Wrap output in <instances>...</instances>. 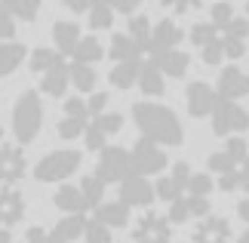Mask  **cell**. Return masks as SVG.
<instances>
[{
  "mask_svg": "<svg viewBox=\"0 0 249 243\" xmlns=\"http://www.w3.org/2000/svg\"><path fill=\"white\" fill-rule=\"evenodd\" d=\"M209 191H213L209 172H194L191 182H188V197H209Z\"/></svg>",
  "mask_w": 249,
  "mask_h": 243,
  "instance_id": "cell-33",
  "label": "cell"
},
{
  "mask_svg": "<svg viewBox=\"0 0 249 243\" xmlns=\"http://www.w3.org/2000/svg\"><path fill=\"white\" fill-rule=\"evenodd\" d=\"M89 25L95 28V31H105V28L114 25V9L111 3H105V0H95V3L89 6Z\"/></svg>",
  "mask_w": 249,
  "mask_h": 243,
  "instance_id": "cell-28",
  "label": "cell"
},
{
  "mask_svg": "<svg viewBox=\"0 0 249 243\" xmlns=\"http://www.w3.org/2000/svg\"><path fill=\"white\" fill-rule=\"evenodd\" d=\"M108 56L114 62H132V59H139V46L129 40V34H114L111 37V50H108Z\"/></svg>",
  "mask_w": 249,
  "mask_h": 243,
  "instance_id": "cell-23",
  "label": "cell"
},
{
  "mask_svg": "<svg viewBox=\"0 0 249 243\" xmlns=\"http://www.w3.org/2000/svg\"><path fill=\"white\" fill-rule=\"evenodd\" d=\"M77 167H80V151L59 148V151H50L46 157L37 160L34 179L37 182H65L68 176L77 172Z\"/></svg>",
  "mask_w": 249,
  "mask_h": 243,
  "instance_id": "cell-3",
  "label": "cell"
},
{
  "mask_svg": "<svg viewBox=\"0 0 249 243\" xmlns=\"http://www.w3.org/2000/svg\"><path fill=\"white\" fill-rule=\"evenodd\" d=\"M25 62V46L22 43H0V77L13 74Z\"/></svg>",
  "mask_w": 249,
  "mask_h": 243,
  "instance_id": "cell-22",
  "label": "cell"
},
{
  "mask_svg": "<svg viewBox=\"0 0 249 243\" xmlns=\"http://www.w3.org/2000/svg\"><path fill=\"white\" fill-rule=\"evenodd\" d=\"M209 16H213V25L222 31V28L234 19V6L225 3V0H218V3H213V9H209Z\"/></svg>",
  "mask_w": 249,
  "mask_h": 243,
  "instance_id": "cell-35",
  "label": "cell"
},
{
  "mask_svg": "<svg viewBox=\"0 0 249 243\" xmlns=\"http://www.w3.org/2000/svg\"><path fill=\"white\" fill-rule=\"evenodd\" d=\"M132 243H172V225L157 212H145L132 228Z\"/></svg>",
  "mask_w": 249,
  "mask_h": 243,
  "instance_id": "cell-8",
  "label": "cell"
},
{
  "mask_svg": "<svg viewBox=\"0 0 249 243\" xmlns=\"http://www.w3.org/2000/svg\"><path fill=\"white\" fill-rule=\"evenodd\" d=\"M80 194H83V203H86V206L99 209L102 206V197H105V185L95 179V176H86L80 182Z\"/></svg>",
  "mask_w": 249,
  "mask_h": 243,
  "instance_id": "cell-29",
  "label": "cell"
},
{
  "mask_svg": "<svg viewBox=\"0 0 249 243\" xmlns=\"http://www.w3.org/2000/svg\"><path fill=\"white\" fill-rule=\"evenodd\" d=\"M0 148H3V123H0Z\"/></svg>",
  "mask_w": 249,
  "mask_h": 243,
  "instance_id": "cell-59",
  "label": "cell"
},
{
  "mask_svg": "<svg viewBox=\"0 0 249 243\" xmlns=\"http://www.w3.org/2000/svg\"><path fill=\"white\" fill-rule=\"evenodd\" d=\"M13 34H16V19L9 16L6 3H0V40L13 43Z\"/></svg>",
  "mask_w": 249,
  "mask_h": 243,
  "instance_id": "cell-41",
  "label": "cell"
},
{
  "mask_svg": "<svg viewBox=\"0 0 249 243\" xmlns=\"http://www.w3.org/2000/svg\"><path fill=\"white\" fill-rule=\"evenodd\" d=\"M6 9H9V16H13V19L31 22V19L37 16V9H40V3H37V0H9Z\"/></svg>",
  "mask_w": 249,
  "mask_h": 243,
  "instance_id": "cell-31",
  "label": "cell"
},
{
  "mask_svg": "<svg viewBox=\"0 0 249 243\" xmlns=\"http://www.w3.org/2000/svg\"><path fill=\"white\" fill-rule=\"evenodd\" d=\"M83 130H86V120L65 117V120L59 123V135H62L65 142H71V139H77V135H83Z\"/></svg>",
  "mask_w": 249,
  "mask_h": 243,
  "instance_id": "cell-38",
  "label": "cell"
},
{
  "mask_svg": "<svg viewBox=\"0 0 249 243\" xmlns=\"http://www.w3.org/2000/svg\"><path fill=\"white\" fill-rule=\"evenodd\" d=\"M28 176V157L18 145H6L0 148V188H16L18 182Z\"/></svg>",
  "mask_w": 249,
  "mask_h": 243,
  "instance_id": "cell-7",
  "label": "cell"
},
{
  "mask_svg": "<svg viewBox=\"0 0 249 243\" xmlns=\"http://www.w3.org/2000/svg\"><path fill=\"white\" fill-rule=\"evenodd\" d=\"M0 243H13L9 240V231H0Z\"/></svg>",
  "mask_w": 249,
  "mask_h": 243,
  "instance_id": "cell-56",
  "label": "cell"
},
{
  "mask_svg": "<svg viewBox=\"0 0 249 243\" xmlns=\"http://www.w3.org/2000/svg\"><path fill=\"white\" fill-rule=\"evenodd\" d=\"M154 197L172 203V200H178V197H181V191L176 188V185H172V179H157V182H154Z\"/></svg>",
  "mask_w": 249,
  "mask_h": 243,
  "instance_id": "cell-39",
  "label": "cell"
},
{
  "mask_svg": "<svg viewBox=\"0 0 249 243\" xmlns=\"http://www.w3.org/2000/svg\"><path fill=\"white\" fill-rule=\"evenodd\" d=\"M218 99L225 102H234V99H243L249 95V74L240 71V68H225L222 74H218Z\"/></svg>",
  "mask_w": 249,
  "mask_h": 243,
  "instance_id": "cell-13",
  "label": "cell"
},
{
  "mask_svg": "<svg viewBox=\"0 0 249 243\" xmlns=\"http://www.w3.org/2000/svg\"><path fill=\"white\" fill-rule=\"evenodd\" d=\"M25 219V197L16 188H0V231H9Z\"/></svg>",
  "mask_w": 249,
  "mask_h": 243,
  "instance_id": "cell-14",
  "label": "cell"
},
{
  "mask_svg": "<svg viewBox=\"0 0 249 243\" xmlns=\"http://www.w3.org/2000/svg\"><path fill=\"white\" fill-rule=\"evenodd\" d=\"M200 59H203V65H222V59H225V53H222V43H209V46H203L200 50Z\"/></svg>",
  "mask_w": 249,
  "mask_h": 243,
  "instance_id": "cell-46",
  "label": "cell"
},
{
  "mask_svg": "<svg viewBox=\"0 0 249 243\" xmlns=\"http://www.w3.org/2000/svg\"><path fill=\"white\" fill-rule=\"evenodd\" d=\"M218 40V28L213 22H197L194 28H191V43L197 46V50H203V46L215 43Z\"/></svg>",
  "mask_w": 249,
  "mask_h": 243,
  "instance_id": "cell-30",
  "label": "cell"
},
{
  "mask_svg": "<svg viewBox=\"0 0 249 243\" xmlns=\"http://www.w3.org/2000/svg\"><path fill=\"white\" fill-rule=\"evenodd\" d=\"M53 40H55V53L59 56H74L80 43V28L74 22H55L53 25Z\"/></svg>",
  "mask_w": 249,
  "mask_h": 243,
  "instance_id": "cell-16",
  "label": "cell"
},
{
  "mask_svg": "<svg viewBox=\"0 0 249 243\" xmlns=\"http://www.w3.org/2000/svg\"><path fill=\"white\" fill-rule=\"evenodd\" d=\"M185 203H188L191 216H197V219H206L209 216V200L206 197H185Z\"/></svg>",
  "mask_w": 249,
  "mask_h": 243,
  "instance_id": "cell-47",
  "label": "cell"
},
{
  "mask_svg": "<svg viewBox=\"0 0 249 243\" xmlns=\"http://www.w3.org/2000/svg\"><path fill=\"white\" fill-rule=\"evenodd\" d=\"M237 188L249 194V176H246V172H240V185H237Z\"/></svg>",
  "mask_w": 249,
  "mask_h": 243,
  "instance_id": "cell-55",
  "label": "cell"
},
{
  "mask_svg": "<svg viewBox=\"0 0 249 243\" xmlns=\"http://www.w3.org/2000/svg\"><path fill=\"white\" fill-rule=\"evenodd\" d=\"M139 71H142V62L139 59L120 62V65H114V71H111V83L117 86V90H129L132 83H139Z\"/></svg>",
  "mask_w": 249,
  "mask_h": 243,
  "instance_id": "cell-21",
  "label": "cell"
},
{
  "mask_svg": "<svg viewBox=\"0 0 249 243\" xmlns=\"http://www.w3.org/2000/svg\"><path fill=\"white\" fill-rule=\"evenodd\" d=\"M154 65H157V71L163 77H176L178 80V77L188 74L191 59H188V53H181V50H166V53H160L154 59Z\"/></svg>",
  "mask_w": 249,
  "mask_h": 243,
  "instance_id": "cell-15",
  "label": "cell"
},
{
  "mask_svg": "<svg viewBox=\"0 0 249 243\" xmlns=\"http://www.w3.org/2000/svg\"><path fill=\"white\" fill-rule=\"evenodd\" d=\"M129 40L139 46V53H145L148 50V43H151V22L145 16H132L129 19Z\"/></svg>",
  "mask_w": 249,
  "mask_h": 243,
  "instance_id": "cell-25",
  "label": "cell"
},
{
  "mask_svg": "<svg viewBox=\"0 0 249 243\" xmlns=\"http://www.w3.org/2000/svg\"><path fill=\"white\" fill-rule=\"evenodd\" d=\"M59 62H62V56L55 50H46V46L31 50V71H37V74H46L50 68H55Z\"/></svg>",
  "mask_w": 249,
  "mask_h": 243,
  "instance_id": "cell-27",
  "label": "cell"
},
{
  "mask_svg": "<svg viewBox=\"0 0 249 243\" xmlns=\"http://www.w3.org/2000/svg\"><path fill=\"white\" fill-rule=\"evenodd\" d=\"M136 6H139V0H114V3H111V9H114V13H136Z\"/></svg>",
  "mask_w": 249,
  "mask_h": 243,
  "instance_id": "cell-51",
  "label": "cell"
},
{
  "mask_svg": "<svg viewBox=\"0 0 249 243\" xmlns=\"http://www.w3.org/2000/svg\"><path fill=\"white\" fill-rule=\"evenodd\" d=\"M25 243H46V231L43 228H28Z\"/></svg>",
  "mask_w": 249,
  "mask_h": 243,
  "instance_id": "cell-52",
  "label": "cell"
},
{
  "mask_svg": "<svg viewBox=\"0 0 249 243\" xmlns=\"http://www.w3.org/2000/svg\"><path fill=\"white\" fill-rule=\"evenodd\" d=\"M166 167V154L160 145L154 142H148V139H139L136 145H132V151H129V169H132V176H154V172H163Z\"/></svg>",
  "mask_w": 249,
  "mask_h": 243,
  "instance_id": "cell-4",
  "label": "cell"
},
{
  "mask_svg": "<svg viewBox=\"0 0 249 243\" xmlns=\"http://www.w3.org/2000/svg\"><path fill=\"white\" fill-rule=\"evenodd\" d=\"M249 126V111H243L237 102H225V99H218L215 105V111H213V132L215 135H225L228 132H243Z\"/></svg>",
  "mask_w": 249,
  "mask_h": 243,
  "instance_id": "cell-6",
  "label": "cell"
},
{
  "mask_svg": "<svg viewBox=\"0 0 249 243\" xmlns=\"http://www.w3.org/2000/svg\"><path fill=\"white\" fill-rule=\"evenodd\" d=\"M185 99H188V111H191V117H203V114H213V111H215V105H218V93H215L209 83L197 80V83H191V86H188Z\"/></svg>",
  "mask_w": 249,
  "mask_h": 243,
  "instance_id": "cell-11",
  "label": "cell"
},
{
  "mask_svg": "<svg viewBox=\"0 0 249 243\" xmlns=\"http://www.w3.org/2000/svg\"><path fill=\"white\" fill-rule=\"evenodd\" d=\"M132 120L142 130V139H148L154 145H181V139H185L176 111H169L166 105L139 102V105H132Z\"/></svg>",
  "mask_w": 249,
  "mask_h": 243,
  "instance_id": "cell-1",
  "label": "cell"
},
{
  "mask_svg": "<svg viewBox=\"0 0 249 243\" xmlns=\"http://www.w3.org/2000/svg\"><path fill=\"white\" fill-rule=\"evenodd\" d=\"M105 108H108V93H92L89 99H86V111H92L95 117L105 114Z\"/></svg>",
  "mask_w": 249,
  "mask_h": 243,
  "instance_id": "cell-48",
  "label": "cell"
},
{
  "mask_svg": "<svg viewBox=\"0 0 249 243\" xmlns=\"http://www.w3.org/2000/svg\"><path fill=\"white\" fill-rule=\"evenodd\" d=\"M95 222H102L105 228H123L129 225V206H123V203H102L99 209H95Z\"/></svg>",
  "mask_w": 249,
  "mask_h": 243,
  "instance_id": "cell-18",
  "label": "cell"
},
{
  "mask_svg": "<svg viewBox=\"0 0 249 243\" xmlns=\"http://www.w3.org/2000/svg\"><path fill=\"white\" fill-rule=\"evenodd\" d=\"M68 77H71V83L77 86L80 93H92L95 90V80H99V74H95L89 65H71L68 68Z\"/></svg>",
  "mask_w": 249,
  "mask_h": 243,
  "instance_id": "cell-26",
  "label": "cell"
},
{
  "mask_svg": "<svg viewBox=\"0 0 249 243\" xmlns=\"http://www.w3.org/2000/svg\"><path fill=\"white\" fill-rule=\"evenodd\" d=\"M65 6L74 9V13H83V9H89L92 3H89V0H65Z\"/></svg>",
  "mask_w": 249,
  "mask_h": 243,
  "instance_id": "cell-53",
  "label": "cell"
},
{
  "mask_svg": "<svg viewBox=\"0 0 249 243\" xmlns=\"http://www.w3.org/2000/svg\"><path fill=\"white\" fill-rule=\"evenodd\" d=\"M178 43H181V28L172 22V19H163V22H157L154 28H151V43H148L145 53L151 56V62H154L160 53L176 50Z\"/></svg>",
  "mask_w": 249,
  "mask_h": 243,
  "instance_id": "cell-9",
  "label": "cell"
},
{
  "mask_svg": "<svg viewBox=\"0 0 249 243\" xmlns=\"http://www.w3.org/2000/svg\"><path fill=\"white\" fill-rule=\"evenodd\" d=\"M191 240L194 243H231V225L222 216H206L197 222Z\"/></svg>",
  "mask_w": 249,
  "mask_h": 243,
  "instance_id": "cell-12",
  "label": "cell"
},
{
  "mask_svg": "<svg viewBox=\"0 0 249 243\" xmlns=\"http://www.w3.org/2000/svg\"><path fill=\"white\" fill-rule=\"evenodd\" d=\"M22 243H25V240H22Z\"/></svg>",
  "mask_w": 249,
  "mask_h": 243,
  "instance_id": "cell-61",
  "label": "cell"
},
{
  "mask_svg": "<svg viewBox=\"0 0 249 243\" xmlns=\"http://www.w3.org/2000/svg\"><path fill=\"white\" fill-rule=\"evenodd\" d=\"M86 102L80 95H71V99H65V117H74V120H86Z\"/></svg>",
  "mask_w": 249,
  "mask_h": 243,
  "instance_id": "cell-42",
  "label": "cell"
},
{
  "mask_svg": "<svg viewBox=\"0 0 249 243\" xmlns=\"http://www.w3.org/2000/svg\"><path fill=\"white\" fill-rule=\"evenodd\" d=\"M40 126H43V105H40V95L34 90H28L18 95L16 108H13V132L18 145H28L40 135Z\"/></svg>",
  "mask_w": 249,
  "mask_h": 243,
  "instance_id": "cell-2",
  "label": "cell"
},
{
  "mask_svg": "<svg viewBox=\"0 0 249 243\" xmlns=\"http://www.w3.org/2000/svg\"><path fill=\"white\" fill-rule=\"evenodd\" d=\"M139 90L145 93V95H163L166 83H163V74L157 71L154 62L142 65V71H139Z\"/></svg>",
  "mask_w": 249,
  "mask_h": 243,
  "instance_id": "cell-20",
  "label": "cell"
},
{
  "mask_svg": "<svg viewBox=\"0 0 249 243\" xmlns=\"http://www.w3.org/2000/svg\"><path fill=\"white\" fill-rule=\"evenodd\" d=\"M188 219H191V212H188L185 197L172 200V203H169V216H166V222H169V225H181V222H188Z\"/></svg>",
  "mask_w": 249,
  "mask_h": 243,
  "instance_id": "cell-40",
  "label": "cell"
},
{
  "mask_svg": "<svg viewBox=\"0 0 249 243\" xmlns=\"http://www.w3.org/2000/svg\"><path fill=\"white\" fill-rule=\"evenodd\" d=\"M95 126H99L105 135H114V132L123 130V117L114 114V111H108V114H99V117H95Z\"/></svg>",
  "mask_w": 249,
  "mask_h": 243,
  "instance_id": "cell-37",
  "label": "cell"
},
{
  "mask_svg": "<svg viewBox=\"0 0 249 243\" xmlns=\"http://www.w3.org/2000/svg\"><path fill=\"white\" fill-rule=\"evenodd\" d=\"M120 203L123 206H151L154 203V185L142 176H126L120 182Z\"/></svg>",
  "mask_w": 249,
  "mask_h": 243,
  "instance_id": "cell-10",
  "label": "cell"
},
{
  "mask_svg": "<svg viewBox=\"0 0 249 243\" xmlns=\"http://www.w3.org/2000/svg\"><path fill=\"white\" fill-rule=\"evenodd\" d=\"M246 148H249V145H246L243 139H237V135H234V139H228V145H225V157L237 167V163H243V160H246V154H249Z\"/></svg>",
  "mask_w": 249,
  "mask_h": 243,
  "instance_id": "cell-36",
  "label": "cell"
},
{
  "mask_svg": "<svg viewBox=\"0 0 249 243\" xmlns=\"http://www.w3.org/2000/svg\"><path fill=\"white\" fill-rule=\"evenodd\" d=\"M83 237L86 243H111V228H105L102 222H86V228H83Z\"/></svg>",
  "mask_w": 249,
  "mask_h": 243,
  "instance_id": "cell-34",
  "label": "cell"
},
{
  "mask_svg": "<svg viewBox=\"0 0 249 243\" xmlns=\"http://www.w3.org/2000/svg\"><path fill=\"white\" fill-rule=\"evenodd\" d=\"M126 176H132V169H129V151L120 148V145H108V148L99 154L95 179H99L102 185H108V182H123Z\"/></svg>",
  "mask_w": 249,
  "mask_h": 243,
  "instance_id": "cell-5",
  "label": "cell"
},
{
  "mask_svg": "<svg viewBox=\"0 0 249 243\" xmlns=\"http://www.w3.org/2000/svg\"><path fill=\"white\" fill-rule=\"evenodd\" d=\"M222 53L228 56V59H243V53H246V43L243 40H234V37H222Z\"/></svg>",
  "mask_w": 249,
  "mask_h": 243,
  "instance_id": "cell-45",
  "label": "cell"
},
{
  "mask_svg": "<svg viewBox=\"0 0 249 243\" xmlns=\"http://www.w3.org/2000/svg\"><path fill=\"white\" fill-rule=\"evenodd\" d=\"M191 176H194V172H191V167L181 160V163H176V167H172V176H169V179H172V185H176L178 191H185L188 182H191Z\"/></svg>",
  "mask_w": 249,
  "mask_h": 243,
  "instance_id": "cell-44",
  "label": "cell"
},
{
  "mask_svg": "<svg viewBox=\"0 0 249 243\" xmlns=\"http://www.w3.org/2000/svg\"><path fill=\"white\" fill-rule=\"evenodd\" d=\"M237 185H240V172H237V169L218 176V188H222V191H237Z\"/></svg>",
  "mask_w": 249,
  "mask_h": 243,
  "instance_id": "cell-50",
  "label": "cell"
},
{
  "mask_svg": "<svg viewBox=\"0 0 249 243\" xmlns=\"http://www.w3.org/2000/svg\"><path fill=\"white\" fill-rule=\"evenodd\" d=\"M237 212H240V219H243V222H249V197H246V200H240Z\"/></svg>",
  "mask_w": 249,
  "mask_h": 243,
  "instance_id": "cell-54",
  "label": "cell"
},
{
  "mask_svg": "<svg viewBox=\"0 0 249 243\" xmlns=\"http://www.w3.org/2000/svg\"><path fill=\"white\" fill-rule=\"evenodd\" d=\"M243 172L249 176V154H246V160H243Z\"/></svg>",
  "mask_w": 249,
  "mask_h": 243,
  "instance_id": "cell-58",
  "label": "cell"
},
{
  "mask_svg": "<svg viewBox=\"0 0 249 243\" xmlns=\"http://www.w3.org/2000/svg\"><path fill=\"white\" fill-rule=\"evenodd\" d=\"M53 203H55L59 209H65L68 216H80V212L86 209V203H83V194H80V188H74V185H62V188L55 191Z\"/></svg>",
  "mask_w": 249,
  "mask_h": 243,
  "instance_id": "cell-19",
  "label": "cell"
},
{
  "mask_svg": "<svg viewBox=\"0 0 249 243\" xmlns=\"http://www.w3.org/2000/svg\"><path fill=\"white\" fill-rule=\"evenodd\" d=\"M222 31H225V37H234V40H246V34H249V22H246V19H231V22H228L225 28H222Z\"/></svg>",
  "mask_w": 249,
  "mask_h": 243,
  "instance_id": "cell-43",
  "label": "cell"
},
{
  "mask_svg": "<svg viewBox=\"0 0 249 243\" xmlns=\"http://www.w3.org/2000/svg\"><path fill=\"white\" fill-rule=\"evenodd\" d=\"M68 83H71V77H68V68H65V65L59 62L55 68H50V71L43 74V80H40V90H43L46 95H53V99H62V95H65V90H68Z\"/></svg>",
  "mask_w": 249,
  "mask_h": 243,
  "instance_id": "cell-17",
  "label": "cell"
},
{
  "mask_svg": "<svg viewBox=\"0 0 249 243\" xmlns=\"http://www.w3.org/2000/svg\"><path fill=\"white\" fill-rule=\"evenodd\" d=\"M237 243H249V228H246L243 234H240V240H237Z\"/></svg>",
  "mask_w": 249,
  "mask_h": 243,
  "instance_id": "cell-57",
  "label": "cell"
},
{
  "mask_svg": "<svg viewBox=\"0 0 249 243\" xmlns=\"http://www.w3.org/2000/svg\"><path fill=\"white\" fill-rule=\"evenodd\" d=\"M231 169H234V163L225 157V151H218V154L209 157V172H218V176H222V172H231Z\"/></svg>",
  "mask_w": 249,
  "mask_h": 243,
  "instance_id": "cell-49",
  "label": "cell"
},
{
  "mask_svg": "<svg viewBox=\"0 0 249 243\" xmlns=\"http://www.w3.org/2000/svg\"><path fill=\"white\" fill-rule=\"evenodd\" d=\"M246 13H249V3H246Z\"/></svg>",
  "mask_w": 249,
  "mask_h": 243,
  "instance_id": "cell-60",
  "label": "cell"
},
{
  "mask_svg": "<svg viewBox=\"0 0 249 243\" xmlns=\"http://www.w3.org/2000/svg\"><path fill=\"white\" fill-rule=\"evenodd\" d=\"M102 56H105V50L95 37H80L77 50H74V65H92V62H99Z\"/></svg>",
  "mask_w": 249,
  "mask_h": 243,
  "instance_id": "cell-24",
  "label": "cell"
},
{
  "mask_svg": "<svg viewBox=\"0 0 249 243\" xmlns=\"http://www.w3.org/2000/svg\"><path fill=\"white\" fill-rule=\"evenodd\" d=\"M83 142H86V148H89V151H99V154L108 148V135H105L95 123H86V130H83Z\"/></svg>",
  "mask_w": 249,
  "mask_h": 243,
  "instance_id": "cell-32",
  "label": "cell"
}]
</instances>
